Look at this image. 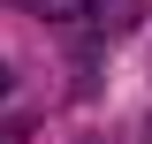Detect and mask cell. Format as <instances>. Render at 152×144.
Returning <instances> with one entry per match:
<instances>
[{
    "label": "cell",
    "instance_id": "6da1fadb",
    "mask_svg": "<svg viewBox=\"0 0 152 144\" xmlns=\"http://www.w3.org/2000/svg\"><path fill=\"white\" fill-rule=\"evenodd\" d=\"M15 8H38V15H53V23H76V15H91L99 0H15Z\"/></svg>",
    "mask_w": 152,
    "mask_h": 144
},
{
    "label": "cell",
    "instance_id": "7a4b0ae2",
    "mask_svg": "<svg viewBox=\"0 0 152 144\" xmlns=\"http://www.w3.org/2000/svg\"><path fill=\"white\" fill-rule=\"evenodd\" d=\"M23 137H31L23 121H0V144H23Z\"/></svg>",
    "mask_w": 152,
    "mask_h": 144
},
{
    "label": "cell",
    "instance_id": "3957f363",
    "mask_svg": "<svg viewBox=\"0 0 152 144\" xmlns=\"http://www.w3.org/2000/svg\"><path fill=\"white\" fill-rule=\"evenodd\" d=\"M0 91H8V68H0Z\"/></svg>",
    "mask_w": 152,
    "mask_h": 144
},
{
    "label": "cell",
    "instance_id": "277c9868",
    "mask_svg": "<svg viewBox=\"0 0 152 144\" xmlns=\"http://www.w3.org/2000/svg\"><path fill=\"white\" fill-rule=\"evenodd\" d=\"M145 144H152V121H145Z\"/></svg>",
    "mask_w": 152,
    "mask_h": 144
}]
</instances>
